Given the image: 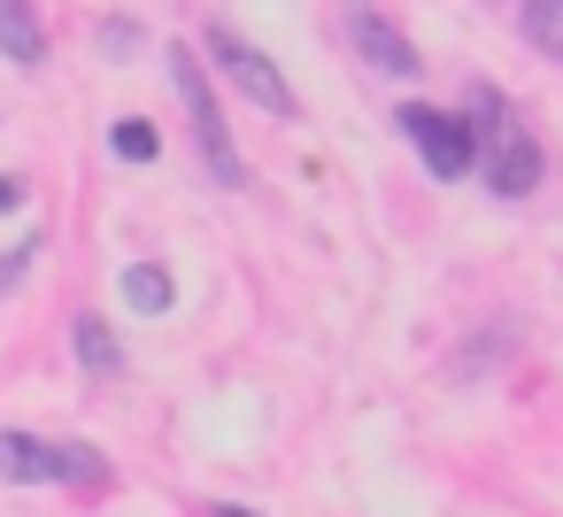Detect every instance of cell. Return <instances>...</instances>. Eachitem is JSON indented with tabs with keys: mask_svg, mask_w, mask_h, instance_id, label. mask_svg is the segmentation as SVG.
<instances>
[{
	"mask_svg": "<svg viewBox=\"0 0 563 517\" xmlns=\"http://www.w3.org/2000/svg\"><path fill=\"white\" fill-rule=\"evenodd\" d=\"M517 24H525V40H532L540 55H555V63H563V0H525Z\"/></svg>",
	"mask_w": 563,
	"mask_h": 517,
	"instance_id": "obj_10",
	"label": "cell"
},
{
	"mask_svg": "<svg viewBox=\"0 0 563 517\" xmlns=\"http://www.w3.org/2000/svg\"><path fill=\"white\" fill-rule=\"evenodd\" d=\"M0 479H16V486H101L109 463L93 448H47L32 432H0Z\"/></svg>",
	"mask_w": 563,
	"mask_h": 517,
	"instance_id": "obj_2",
	"label": "cell"
},
{
	"mask_svg": "<svg viewBox=\"0 0 563 517\" xmlns=\"http://www.w3.org/2000/svg\"><path fill=\"white\" fill-rule=\"evenodd\" d=\"M124 301H132L140 317H163V309L178 301V286H170L163 263H132V271H124Z\"/></svg>",
	"mask_w": 563,
	"mask_h": 517,
	"instance_id": "obj_8",
	"label": "cell"
},
{
	"mask_svg": "<svg viewBox=\"0 0 563 517\" xmlns=\"http://www.w3.org/2000/svg\"><path fill=\"white\" fill-rule=\"evenodd\" d=\"M471 132H478V163L494 201H525L540 186V140L525 132V117L501 94H471Z\"/></svg>",
	"mask_w": 563,
	"mask_h": 517,
	"instance_id": "obj_1",
	"label": "cell"
},
{
	"mask_svg": "<svg viewBox=\"0 0 563 517\" xmlns=\"http://www.w3.org/2000/svg\"><path fill=\"white\" fill-rule=\"evenodd\" d=\"M401 132L417 140V155H424L432 178H463V170L478 163V132H471V117H448V109L409 101V109H401Z\"/></svg>",
	"mask_w": 563,
	"mask_h": 517,
	"instance_id": "obj_5",
	"label": "cell"
},
{
	"mask_svg": "<svg viewBox=\"0 0 563 517\" xmlns=\"http://www.w3.org/2000/svg\"><path fill=\"white\" fill-rule=\"evenodd\" d=\"M201 40H209V55H217V63H224V70H232L263 109H271V117H294V86H286V70H278L263 47H247L224 16H209V24H201Z\"/></svg>",
	"mask_w": 563,
	"mask_h": 517,
	"instance_id": "obj_4",
	"label": "cell"
},
{
	"mask_svg": "<svg viewBox=\"0 0 563 517\" xmlns=\"http://www.w3.org/2000/svg\"><path fill=\"white\" fill-rule=\"evenodd\" d=\"M109 147H117L124 163H155V155H163V140H155V124H147V117H124V124L109 132Z\"/></svg>",
	"mask_w": 563,
	"mask_h": 517,
	"instance_id": "obj_11",
	"label": "cell"
},
{
	"mask_svg": "<svg viewBox=\"0 0 563 517\" xmlns=\"http://www.w3.org/2000/svg\"><path fill=\"white\" fill-rule=\"evenodd\" d=\"M0 55L24 63V70L47 55V32H40V16L24 9V0H0Z\"/></svg>",
	"mask_w": 563,
	"mask_h": 517,
	"instance_id": "obj_7",
	"label": "cell"
},
{
	"mask_svg": "<svg viewBox=\"0 0 563 517\" xmlns=\"http://www.w3.org/2000/svg\"><path fill=\"white\" fill-rule=\"evenodd\" d=\"M70 332H78V363H86L93 378H117V371H124V348H117V332H109L101 317H78Z\"/></svg>",
	"mask_w": 563,
	"mask_h": 517,
	"instance_id": "obj_9",
	"label": "cell"
},
{
	"mask_svg": "<svg viewBox=\"0 0 563 517\" xmlns=\"http://www.w3.org/2000/svg\"><path fill=\"white\" fill-rule=\"evenodd\" d=\"M170 78H178V101H186V117H194V140H201V155H209V170H217V186H240V147H232V132H224V109H217V86L201 78V63H194V47H170Z\"/></svg>",
	"mask_w": 563,
	"mask_h": 517,
	"instance_id": "obj_3",
	"label": "cell"
},
{
	"mask_svg": "<svg viewBox=\"0 0 563 517\" xmlns=\"http://www.w3.org/2000/svg\"><path fill=\"white\" fill-rule=\"evenodd\" d=\"M217 517H255V509H240V502H217Z\"/></svg>",
	"mask_w": 563,
	"mask_h": 517,
	"instance_id": "obj_12",
	"label": "cell"
},
{
	"mask_svg": "<svg viewBox=\"0 0 563 517\" xmlns=\"http://www.w3.org/2000/svg\"><path fill=\"white\" fill-rule=\"evenodd\" d=\"M347 40H355V55H363V63H378L386 78H417V47H409L378 9H347Z\"/></svg>",
	"mask_w": 563,
	"mask_h": 517,
	"instance_id": "obj_6",
	"label": "cell"
}]
</instances>
